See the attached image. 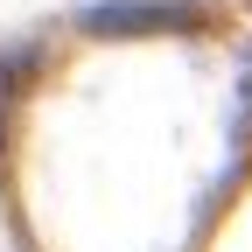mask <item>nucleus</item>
Here are the masks:
<instances>
[{
    "label": "nucleus",
    "mask_w": 252,
    "mask_h": 252,
    "mask_svg": "<svg viewBox=\"0 0 252 252\" xmlns=\"http://www.w3.org/2000/svg\"><path fill=\"white\" fill-rule=\"evenodd\" d=\"M196 7H91L98 35H126V28H189Z\"/></svg>",
    "instance_id": "f257e3e1"
}]
</instances>
